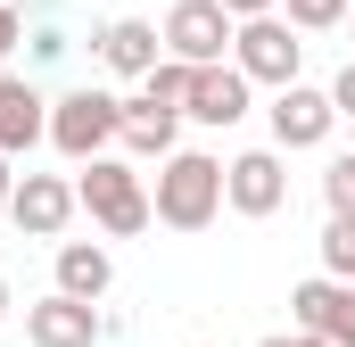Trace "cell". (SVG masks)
Listing matches in <instances>:
<instances>
[{
	"instance_id": "2",
	"label": "cell",
	"mask_w": 355,
	"mask_h": 347,
	"mask_svg": "<svg viewBox=\"0 0 355 347\" xmlns=\"http://www.w3.org/2000/svg\"><path fill=\"white\" fill-rule=\"evenodd\" d=\"M124 141V99L99 83H75L50 99V149L67 158V166H91V158H107Z\"/></svg>"
},
{
	"instance_id": "21",
	"label": "cell",
	"mask_w": 355,
	"mask_h": 347,
	"mask_svg": "<svg viewBox=\"0 0 355 347\" xmlns=\"http://www.w3.org/2000/svg\"><path fill=\"white\" fill-rule=\"evenodd\" d=\"M17 42H25V8H17V0H0V58H8Z\"/></svg>"
},
{
	"instance_id": "26",
	"label": "cell",
	"mask_w": 355,
	"mask_h": 347,
	"mask_svg": "<svg viewBox=\"0 0 355 347\" xmlns=\"http://www.w3.org/2000/svg\"><path fill=\"white\" fill-rule=\"evenodd\" d=\"M257 347H289V339H257Z\"/></svg>"
},
{
	"instance_id": "23",
	"label": "cell",
	"mask_w": 355,
	"mask_h": 347,
	"mask_svg": "<svg viewBox=\"0 0 355 347\" xmlns=\"http://www.w3.org/2000/svg\"><path fill=\"white\" fill-rule=\"evenodd\" d=\"M331 108H339V116H355V58L331 75Z\"/></svg>"
},
{
	"instance_id": "7",
	"label": "cell",
	"mask_w": 355,
	"mask_h": 347,
	"mask_svg": "<svg viewBox=\"0 0 355 347\" xmlns=\"http://www.w3.org/2000/svg\"><path fill=\"white\" fill-rule=\"evenodd\" d=\"M75 182L67 174H17V198H8V223L25 232V240H58L67 223H75Z\"/></svg>"
},
{
	"instance_id": "3",
	"label": "cell",
	"mask_w": 355,
	"mask_h": 347,
	"mask_svg": "<svg viewBox=\"0 0 355 347\" xmlns=\"http://www.w3.org/2000/svg\"><path fill=\"white\" fill-rule=\"evenodd\" d=\"M75 198H83V215L107 232V240H132V232L157 223L149 182H141V166H124V158H91V166L75 174Z\"/></svg>"
},
{
	"instance_id": "6",
	"label": "cell",
	"mask_w": 355,
	"mask_h": 347,
	"mask_svg": "<svg viewBox=\"0 0 355 347\" xmlns=\"http://www.w3.org/2000/svg\"><path fill=\"white\" fill-rule=\"evenodd\" d=\"M223 207L232 215H281L289 207V158L281 149H240L232 166H223Z\"/></svg>"
},
{
	"instance_id": "18",
	"label": "cell",
	"mask_w": 355,
	"mask_h": 347,
	"mask_svg": "<svg viewBox=\"0 0 355 347\" xmlns=\"http://www.w3.org/2000/svg\"><path fill=\"white\" fill-rule=\"evenodd\" d=\"M322 198H331V223H355V158L322 166Z\"/></svg>"
},
{
	"instance_id": "17",
	"label": "cell",
	"mask_w": 355,
	"mask_h": 347,
	"mask_svg": "<svg viewBox=\"0 0 355 347\" xmlns=\"http://www.w3.org/2000/svg\"><path fill=\"white\" fill-rule=\"evenodd\" d=\"M355 0H281V25L289 33H331V25H347Z\"/></svg>"
},
{
	"instance_id": "13",
	"label": "cell",
	"mask_w": 355,
	"mask_h": 347,
	"mask_svg": "<svg viewBox=\"0 0 355 347\" xmlns=\"http://www.w3.org/2000/svg\"><path fill=\"white\" fill-rule=\"evenodd\" d=\"M248 75H240V67H198V75H190V108H182V116H190V124H215V133H232V124H240V116H248Z\"/></svg>"
},
{
	"instance_id": "27",
	"label": "cell",
	"mask_w": 355,
	"mask_h": 347,
	"mask_svg": "<svg viewBox=\"0 0 355 347\" xmlns=\"http://www.w3.org/2000/svg\"><path fill=\"white\" fill-rule=\"evenodd\" d=\"M347 25H355V8H347Z\"/></svg>"
},
{
	"instance_id": "1",
	"label": "cell",
	"mask_w": 355,
	"mask_h": 347,
	"mask_svg": "<svg viewBox=\"0 0 355 347\" xmlns=\"http://www.w3.org/2000/svg\"><path fill=\"white\" fill-rule=\"evenodd\" d=\"M149 207H157L166 232H207V223L223 215V158H207V149H174V158L157 166Z\"/></svg>"
},
{
	"instance_id": "4",
	"label": "cell",
	"mask_w": 355,
	"mask_h": 347,
	"mask_svg": "<svg viewBox=\"0 0 355 347\" xmlns=\"http://www.w3.org/2000/svg\"><path fill=\"white\" fill-rule=\"evenodd\" d=\"M166 58H182V67H232V17H223V0H174L166 8Z\"/></svg>"
},
{
	"instance_id": "14",
	"label": "cell",
	"mask_w": 355,
	"mask_h": 347,
	"mask_svg": "<svg viewBox=\"0 0 355 347\" xmlns=\"http://www.w3.org/2000/svg\"><path fill=\"white\" fill-rule=\"evenodd\" d=\"M107 289H116V257H107L99 240H58V298L99 306Z\"/></svg>"
},
{
	"instance_id": "20",
	"label": "cell",
	"mask_w": 355,
	"mask_h": 347,
	"mask_svg": "<svg viewBox=\"0 0 355 347\" xmlns=\"http://www.w3.org/2000/svg\"><path fill=\"white\" fill-rule=\"evenodd\" d=\"M25 42H33V58H42V67H50V58H67V50H75V42H67V33H58V25H33V33H25Z\"/></svg>"
},
{
	"instance_id": "8",
	"label": "cell",
	"mask_w": 355,
	"mask_h": 347,
	"mask_svg": "<svg viewBox=\"0 0 355 347\" xmlns=\"http://www.w3.org/2000/svg\"><path fill=\"white\" fill-rule=\"evenodd\" d=\"M272 149L289 158V149H322L331 141V124H339V108H331V91H314V83H289V91H272Z\"/></svg>"
},
{
	"instance_id": "28",
	"label": "cell",
	"mask_w": 355,
	"mask_h": 347,
	"mask_svg": "<svg viewBox=\"0 0 355 347\" xmlns=\"http://www.w3.org/2000/svg\"><path fill=\"white\" fill-rule=\"evenodd\" d=\"M190 347H198V339H190Z\"/></svg>"
},
{
	"instance_id": "12",
	"label": "cell",
	"mask_w": 355,
	"mask_h": 347,
	"mask_svg": "<svg viewBox=\"0 0 355 347\" xmlns=\"http://www.w3.org/2000/svg\"><path fill=\"white\" fill-rule=\"evenodd\" d=\"M99 331L107 323H99V306H83V298H58L50 289V298L25 306V339L33 347H99Z\"/></svg>"
},
{
	"instance_id": "22",
	"label": "cell",
	"mask_w": 355,
	"mask_h": 347,
	"mask_svg": "<svg viewBox=\"0 0 355 347\" xmlns=\"http://www.w3.org/2000/svg\"><path fill=\"white\" fill-rule=\"evenodd\" d=\"M232 25H257V17H281V0H223Z\"/></svg>"
},
{
	"instance_id": "16",
	"label": "cell",
	"mask_w": 355,
	"mask_h": 347,
	"mask_svg": "<svg viewBox=\"0 0 355 347\" xmlns=\"http://www.w3.org/2000/svg\"><path fill=\"white\" fill-rule=\"evenodd\" d=\"M190 75H198V67L166 58V67H157V75L141 83V99H149V108H166V116H182V108H190Z\"/></svg>"
},
{
	"instance_id": "10",
	"label": "cell",
	"mask_w": 355,
	"mask_h": 347,
	"mask_svg": "<svg viewBox=\"0 0 355 347\" xmlns=\"http://www.w3.org/2000/svg\"><path fill=\"white\" fill-rule=\"evenodd\" d=\"M33 141H50V91L0 67V158H25Z\"/></svg>"
},
{
	"instance_id": "15",
	"label": "cell",
	"mask_w": 355,
	"mask_h": 347,
	"mask_svg": "<svg viewBox=\"0 0 355 347\" xmlns=\"http://www.w3.org/2000/svg\"><path fill=\"white\" fill-rule=\"evenodd\" d=\"M174 133H182V116H166V108H149V99H124V149L132 158H174Z\"/></svg>"
},
{
	"instance_id": "5",
	"label": "cell",
	"mask_w": 355,
	"mask_h": 347,
	"mask_svg": "<svg viewBox=\"0 0 355 347\" xmlns=\"http://www.w3.org/2000/svg\"><path fill=\"white\" fill-rule=\"evenodd\" d=\"M232 67H240L248 83L289 91V83H297V67H306V42H297L281 17H257V25H240V33H232Z\"/></svg>"
},
{
	"instance_id": "11",
	"label": "cell",
	"mask_w": 355,
	"mask_h": 347,
	"mask_svg": "<svg viewBox=\"0 0 355 347\" xmlns=\"http://www.w3.org/2000/svg\"><path fill=\"white\" fill-rule=\"evenodd\" d=\"M289 314H297V331H314V339H331V347H355V289L347 281H297L289 289Z\"/></svg>"
},
{
	"instance_id": "25",
	"label": "cell",
	"mask_w": 355,
	"mask_h": 347,
	"mask_svg": "<svg viewBox=\"0 0 355 347\" xmlns=\"http://www.w3.org/2000/svg\"><path fill=\"white\" fill-rule=\"evenodd\" d=\"M8 306H17V298H8V281H0V323H8Z\"/></svg>"
},
{
	"instance_id": "24",
	"label": "cell",
	"mask_w": 355,
	"mask_h": 347,
	"mask_svg": "<svg viewBox=\"0 0 355 347\" xmlns=\"http://www.w3.org/2000/svg\"><path fill=\"white\" fill-rule=\"evenodd\" d=\"M17 198V158H0V207Z\"/></svg>"
},
{
	"instance_id": "19",
	"label": "cell",
	"mask_w": 355,
	"mask_h": 347,
	"mask_svg": "<svg viewBox=\"0 0 355 347\" xmlns=\"http://www.w3.org/2000/svg\"><path fill=\"white\" fill-rule=\"evenodd\" d=\"M322 273L355 289V223H331V232H322Z\"/></svg>"
},
{
	"instance_id": "9",
	"label": "cell",
	"mask_w": 355,
	"mask_h": 347,
	"mask_svg": "<svg viewBox=\"0 0 355 347\" xmlns=\"http://www.w3.org/2000/svg\"><path fill=\"white\" fill-rule=\"evenodd\" d=\"M91 42H99V67H107V75H132V83H149V75L166 67V33H157L149 17H107Z\"/></svg>"
}]
</instances>
